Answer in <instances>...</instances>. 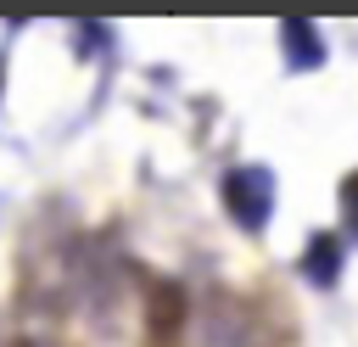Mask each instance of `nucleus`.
Segmentation results:
<instances>
[{
	"instance_id": "obj_1",
	"label": "nucleus",
	"mask_w": 358,
	"mask_h": 347,
	"mask_svg": "<svg viewBox=\"0 0 358 347\" xmlns=\"http://www.w3.org/2000/svg\"><path fill=\"white\" fill-rule=\"evenodd\" d=\"M218 196H224V213H229L246 235H263V229H268V218H274V174H268L263 162L229 168L224 185H218Z\"/></svg>"
},
{
	"instance_id": "obj_2",
	"label": "nucleus",
	"mask_w": 358,
	"mask_h": 347,
	"mask_svg": "<svg viewBox=\"0 0 358 347\" xmlns=\"http://www.w3.org/2000/svg\"><path fill=\"white\" fill-rule=\"evenodd\" d=\"M280 50H285V67H291V73L324 67V39H319V28H313L308 17H285V22H280Z\"/></svg>"
},
{
	"instance_id": "obj_3",
	"label": "nucleus",
	"mask_w": 358,
	"mask_h": 347,
	"mask_svg": "<svg viewBox=\"0 0 358 347\" xmlns=\"http://www.w3.org/2000/svg\"><path fill=\"white\" fill-rule=\"evenodd\" d=\"M341 241L330 235V229H319L313 241H308V252H302V280L308 285H319V291H330L336 285V274H341Z\"/></svg>"
},
{
	"instance_id": "obj_4",
	"label": "nucleus",
	"mask_w": 358,
	"mask_h": 347,
	"mask_svg": "<svg viewBox=\"0 0 358 347\" xmlns=\"http://www.w3.org/2000/svg\"><path fill=\"white\" fill-rule=\"evenodd\" d=\"M341 213H347V224L358 229V174H352V179L341 185Z\"/></svg>"
}]
</instances>
